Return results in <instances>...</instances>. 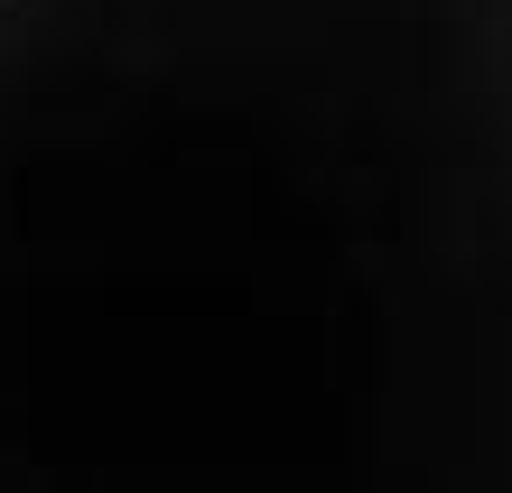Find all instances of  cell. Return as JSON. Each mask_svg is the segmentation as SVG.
I'll use <instances>...</instances> for the list:
<instances>
[]
</instances>
